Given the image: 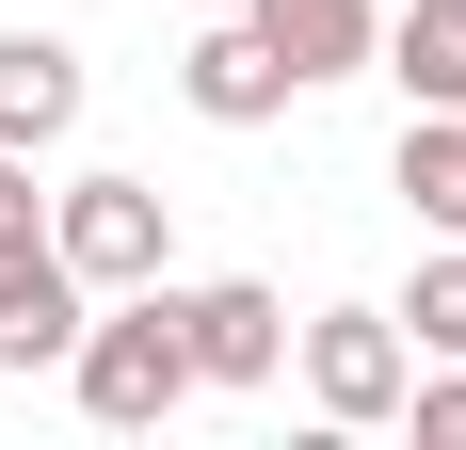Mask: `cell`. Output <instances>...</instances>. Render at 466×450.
<instances>
[{
	"instance_id": "1",
	"label": "cell",
	"mask_w": 466,
	"mask_h": 450,
	"mask_svg": "<svg viewBox=\"0 0 466 450\" xmlns=\"http://www.w3.org/2000/svg\"><path fill=\"white\" fill-rule=\"evenodd\" d=\"M65 386H81L96 435H161V418L193 403V338H177V273H145V290H96L81 354H65Z\"/></svg>"
},
{
	"instance_id": "2",
	"label": "cell",
	"mask_w": 466,
	"mask_h": 450,
	"mask_svg": "<svg viewBox=\"0 0 466 450\" xmlns=\"http://www.w3.org/2000/svg\"><path fill=\"white\" fill-rule=\"evenodd\" d=\"M289 354H306V403H322L338 435H386V418H402V386H419L402 306H306V322H289Z\"/></svg>"
},
{
	"instance_id": "3",
	"label": "cell",
	"mask_w": 466,
	"mask_h": 450,
	"mask_svg": "<svg viewBox=\"0 0 466 450\" xmlns=\"http://www.w3.org/2000/svg\"><path fill=\"white\" fill-rule=\"evenodd\" d=\"M48 241H65L81 290H145L161 241H177V193H161V178H65V193H48Z\"/></svg>"
},
{
	"instance_id": "4",
	"label": "cell",
	"mask_w": 466,
	"mask_h": 450,
	"mask_svg": "<svg viewBox=\"0 0 466 450\" xmlns=\"http://www.w3.org/2000/svg\"><path fill=\"white\" fill-rule=\"evenodd\" d=\"M81 322H96V290L65 273V241L48 225H0V370H65Z\"/></svg>"
},
{
	"instance_id": "5",
	"label": "cell",
	"mask_w": 466,
	"mask_h": 450,
	"mask_svg": "<svg viewBox=\"0 0 466 450\" xmlns=\"http://www.w3.org/2000/svg\"><path fill=\"white\" fill-rule=\"evenodd\" d=\"M177 338H193V386H274L289 370V306L258 273H193L177 290Z\"/></svg>"
},
{
	"instance_id": "6",
	"label": "cell",
	"mask_w": 466,
	"mask_h": 450,
	"mask_svg": "<svg viewBox=\"0 0 466 450\" xmlns=\"http://www.w3.org/2000/svg\"><path fill=\"white\" fill-rule=\"evenodd\" d=\"M177 97L209 113V129H274L306 81L274 65V33H258V16H226V33H193V48H177Z\"/></svg>"
},
{
	"instance_id": "7",
	"label": "cell",
	"mask_w": 466,
	"mask_h": 450,
	"mask_svg": "<svg viewBox=\"0 0 466 450\" xmlns=\"http://www.w3.org/2000/svg\"><path fill=\"white\" fill-rule=\"evenodd\" d=\"M241 16L274 33V65H289L306 97L354 81V65H386V0H241Z\"/></svg>"
},
{
	"instance_id": "8",
	"label": "cell",
	"mask_w": 466,
	"mask_h": 450,
	"mask_svg": "<svg viewBox=\"0 0 466 450\" xmlns=\"http://www.w3.org/2000/svg\"><path fill=\"white\" fill-rule=\"evenodd\" d=\"M81 48H65V33H0V145H33V161H48V145H65V129H81Z\"/></svg>"
},
{
	"instance_id": "9",
	"label": "cell",
	"mask_w": 466,
	"mask_h": 450,
	"mask_svg": "<svg viewBox=\"0 0 466 450\" xmlns=\"http://www.w3.org/2000/svg\"><path fill=\"white\" fill-rule=\"evenodd\" d=\"M386 81H402V113H466V0H402L386 16Z\"/></svg>"
},
{
	"instance_id": "10",
	"label": "cell",
	"mask_w": 466,
	"mask_h": 450,
	"mask_svg": "<svg viewBox=\"0 0 466 450\" xmlns=\"http://www.w3.org/2000/svg\"><path fill=\"white\" fill-rule=\"evenodd\" d=\"M386 178H402V210H419L434 241H466V113H402V161H386Z\"/></svg>"
},
{
	"instance_id": "11",
	"label": "cell",
	"mask_w": 466,
	"mask_h": 450,
	"mask_svg": "<svg viewBox=\"0 0 466 450\" xmlns=\"http://www.w3.org/2000/svg\"><path fill=\"white\" fill-rule=\"evenodd\" d=\"M402 338H419V354H466V241H434V258H419V290H402Z\"/></svg>"
},
{
	"instance_id": "12",
	"label": "cell",
	"mask_w": 466,
	"mask_h": 450,
	"mask_svg": "<svg viewBox=\"0 0 466 450\" xmlns=\"http://www.w3.org/2000/svg\"><path fill=\"white\" fill-rule=\"evenodd\" d=\"M402 418H419V450H466V354H434L419 386H402Z\"/></svg>"
},
{
	"instance_id": "13",
	"label": "cell",
	"mask_w": 466,
	"mask_h": 450,
	"mask_svg": "<svg viewBox=\"0 0 466 450\" xmlns=\"http://www.w3.org/2000/svg\"><path fill=\"white\" fill-rule=\"evenodd\" d=\"M0 225H48V193H33V145H0Z\"/></svg>"
}]
</instances>
